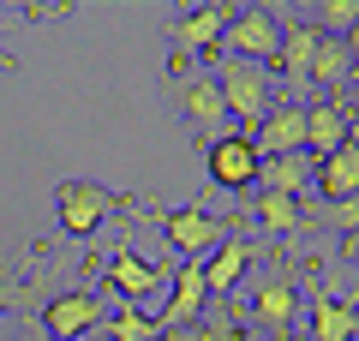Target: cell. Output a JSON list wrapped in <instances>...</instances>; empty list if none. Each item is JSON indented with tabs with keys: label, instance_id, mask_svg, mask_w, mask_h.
Masks as SVG:
<instances>
[{
	"label": "cell",
	"instance_id": "23",
	"mask_svg": "<svg viewBox=\"0 0 359 341\" xmlns=\"http://www.w3.org/2000/svg\"><path fill=\"white\" fill-rule=\"evenodd\" d=\"M192 341H252V335H245V323H240V305H228L222 317H204V323L192 329Z\"/></svg>",
	"mask_w": 359,
	"mask_h": 341
},
{
	"label": "cell",
	"instance_id": "11",
	"mask_svg": "<svg viewBox=\"0 0 359 341\" xmlns=\"http://www.w3.org/2000/svg\"><path fill=\"white\" fill-rule=\"evenodd\" d=\"M347 138H353V114H347V90H341V96H323V102H306V156H311V162L335 156Z\"/></svg>",
	"mask_w": 359,
	"mask_h": 341
},
{
	"label": "cell",
	"instance_id": "30",
	"mask_svg": "<svg viewBox=\"0 0 359 341\" xmlns=\"http://www.w3.org/2000/svg\"><path fill=\"white\" fill-rule=\"evenodd\" d=\"M25 341H54V335H42V329H36V335H25Z\"/></svg>",
	"mask_w": 359,
	"mask_h": 341
},
{
	"label": "cell",
	"instance_id": "7",
	"mask_svg": "<svg viewBox=\"0 0 359 341\" xmlns=\"http://www.w3.org/2000/svg\"><path fill=\"white\" fill-rule=\"evenodd\" d=\"M174 102H180V120H186L198 138H222L228 102H222L216 72H174Z\"/></svg>",
	"mask_w": 359,
	"mask_h": 341
},
{
	"label": "cell",
	"instance_id": "14",
	"mask_svg": "<svg viewBox=\"0 0 359 341\" xmlns=\"http://www.w3.org/2000/svg\"><path fill=\"white\" fill-rule=\"evenodd\" d=\"M294 317H299V288L287 276H269V281H257V293H252V323L264 329L269 341H287L294 335Z\"/></svg>",
	"mask_w": 359,
	"mask_h": 341
},
{
	"label": "cell",
	"instance_id": "16",
	"mask_svg": "<svg viewBox=\"0 0 359 341\" xmlns=\"http://www.w3.org/2000/svg\"><path fill=\"white\" fill-rule=\"evenodd\" d=\"M311 180H318V162H311L306 150H299V156H269L264 174H257V192H282V198L306 203L311 198Z\"/></svg>",
	"mask_w": 359,
	"mask_h": 341
},
{
	"label": "cell",
	"instance_id": "31",
	"mask_svg": "<svg viewBox=\"0 0 359 341\" xmlns=\"http://www.w3.org/2000/svg\"><path fill=\"white\" fill-rule=\"evenodd\" d=\"M156 341H180V335H168V329H162V335H156Z\"/></svg>",
	"mask_w": 359,
	"mask_h": 341
},
{
	"label": "cell",
	"instance_id": "27",
	"mask_svg": "<svg viewBox=\"0 0 359 341\" xmlns=\"http://www.w3.org/2000/svg\"><path fill=\"white\" fill-rule=\"evenodd\" d=\"M341 42H347V60H353V78H359V25H353V30H347V36H341Z\"/></svg>",
	"mask_w": 359,
	"mask_h": 341
},
{
	"label": "cell",
	"instance_id": "1",
	"mask_svg": "<svg viewBox=\"0 0 359 341\" xmlns=\"http://www.w3.org/2000/svg\"><path fill=\"white\" fill-rule=\"evenodd\" d=\"M216 84H222V102H228V120H240V132H257V120H264L269 102H276L269 66H252V60L222 54L216 60Z\"/></svg>",
	"mask_w": 359,
	"mask_h": 341
},
{
	"label": "cell",
	"instance_id": "20",
	"mask_svg": "<svg viewBox=\"0 0 359 341\" xmlns=\"http://www.w3.org/2000/svg\"><path fill=\"white\" fill-rule=\"evenodd\" d=\"M102 335L108 341H156V335H162V323H156L150 312H138V305H120L114 317H102Z\"/></svg>",
	"mask_w": 359,
	"mask_h": 341
},
{
	"label": "cell",
	"instance_id": "6",
	"mask_svg": "<svg viewBox=\"0 0 359 341\" xmlns=\"http://www.w3.org/2000/svg\"><path fill=\"white\" fill-rule=\"evenodd\" d=\"M102 281H108V288H114L126 305H138V312H150V305H168V269L144 264L132 246H114V258H108ZM150 317H156V312H150Z\"/></svg>",
	"mask_w": 359,
	"mask_h": 341
},
{
	"label": "cell",
	"instance_id": "18",
	"mask_svg": "<svg viewBox=\"0 0 359 341\" xmlns=\"http://www.w3.org/2000/svg\"><path fill=\"white\" fill-rule=\"evenodd\" d=\"M311 335L318 341H359V312L330 288H311Z\"/></svg>",
	"mask_w": 359,
	"mask_h": 341
},
{
	"label": "cell",
	"instance_id": "29",
	"mask_svg": "<svg viewBox=\"0 0 359 341\" xmlns=\"http://www.w3.org/2000/svg\"><path fill=\"white\" fill-rule=\"evenodd\" d=\"M0 72H18V60H13V54H6V48H0Z\"/></svg>",
	"mask_w": 359,
	"mask_h": 341
},
{
	"label": "cell",
	"instance_id": "2",
	"mask_svg": "<svg viewBox=\"0 0 359 341\" xmlns=\"http://www.w3.org/2000/svg\"><path fill=\"white\" fill-rule=\"evenodd\" d=\"M162 240H168V252L180 264H210L233 240V222L210 215L204 203H192V210H162Z\"/></svg>",
	"mask_w": 359,
	"mask_h": 341
},
{
	"label": "cell",
	"instance_id": "9",
	"mask_svg": "<svg viewBox=\"0 0 359 341\" xmlns=\"http://www.w3.org/2000/svg\"><path fill=\"white\" fill-rule=\"evenodd\" d=\"M233 13H240V6H228V0H204V6H192V13L168 30L174 60H192V54H222V36H228Z\"/></svg>",
	"mask_w": 359,
	"mask_h": 341
},
{
	"label": "cell",
	"instance_id": "28",
	"mask_svg": "<svg viewBox=\"0 0 359 341\" xmlns=\"http://www.w3.org/2000/svg\"><path fill=\"white\" fill-rule=\"evenodd\" d=\"M347 114H353V126H359V78L347 84Z\"/></svg>",
	"mask_w": 359,
	"mask_h": 341
},
{
	"label": "cell",
	"instance_id": "12",
	"mask_svg": "<svg viewBox=\"0 0 359 341\" xmlns=\"http://www.w3.org/2000/svg\"><path fill=\"white\" fill-rule=\"evenodd\" d=\"M102 300L96 293H84V288H72V293H60V300H48L42 305V335H54V341H78V335H90V329H102Z\"/></svg>",
	"mask_w": 359,
	"mask_h": 341
},
{
	"label": "cell",
	"instance_id": "25",
	"mask_svg": "<svg viewBox=\"0 0 359 341\" xmlns=\"http://www.w3.org/2000/svg\"><path fill=\"white\" fill-rule=\"evenodd\" d=\"M18 305H25V288H18V281L6 276V269H0V317H6V312H18Z\"/></svg>",
	"mask_w": 359,
	"mask_h": 341
},
{
	"label": "cell",
	"instance_id": "13",
	"mask_svg": "<svg viewBox=\"0 0 359 341\" xmlns=\"http://www.w3.org/2000/svg\"><path fill=\"white\" fill-rule=\"evenodd\" d=\"M252 144H257V156H299L306 150V102H269V114L257 120V132H252Z\"/></svg>",
	"mask_w": 359,
	"mask_h": 341
},
{
	"label": "cell",
	"instance_id": "19",
	"mask_svg": "<svg viewBox=\"0 0 359 341\" xmlns=\"http://www.w3.org/2000/svg\"><path fill=\"white\" fill-rule=\"evenodd\" d=\"M311 84L330 90V96H341L347 84H353V60H347V42L341 36H323L318 54H311Z\"/></svg>",
	"mask_w": 359,
	"mask_h": 341
},
{
	"label": "cell",
	"instance_id": "3",
	"mask_svg": "<svg viewBox=\"0 0 359 341\" xmlns=\"http://www.w3.org/2000/svg\"><path fill=\"white\" fill-rule=\"evenodd\" d=\"M282 6H240L228 25V36H222V54H233V60H252V66H276V54H282ZM216 54V60H222Z\"/></svg>",
	"mask_w": 359,
	"mask_h": 341
},
{
	"label": "cell",
	"instance_id": "17",
	"mask_svg": "<svg viewBox=\"0 0 359 341\" xmlns=\"http://www.w3.org/2000/svg\"><path fill=\"white\" fill-rule=\"evenodd\" d=\"M252 258H257V246L233 234V240H228V246H222V252H216V258H210V264H204L210 300H233V288H240V276H245V269H252Z\"/></svg>",
	"mask_w": 359,
	"mask_h": 341
},
{
	"label": "cell",
	"instance_id": "15",
	"mask_svg": "<svg viewBox=\"0 0 359 341\" xmlns=\"http://www.w3.org/2000/svg\"><path fill=\"white\" fill-rule=\"evenodd\" d=\"M311 198H323V203L359 198V138H347L335 156H323V162H318V180H311Z\"/></svg>",
	"mask_w": 359,
	"mask_h": 341
},
{
	"label": "cell",
	"instance_id": "22",
	"mask_svg": "<svg viewBox=\"0 0 359 341\" xmlns=\"http://www.w3.org/2000/svg\"><path fill=\"white\" fill-rule=\"evenodd\" d=\"M311 25H318L323 36H347V30L359 25V0H318V6H311Z\"/></svg>",
	"mask_w": 359,
	"mask_h": 341
},
{
	"label": "cell",
	"instance_id": "21",
	"mask_svg": "<svg viewBox=\"0 0 359 341\" xmlns=\"http://www.w3.org/2000/svg\"><path fill=\"white\" fill-rule=\"evenodd\" d=\"M257 222H264L269 234H299V227H306V210H299L294 198H282V192H257Z\"/></svg>",
	"mask_w": 359,
	"mask_h": 341
},
{
	"label": "cell",
	"instance_id": "32",
	"mask_svg": "<svg viewBox=\"0 0 359 341\" xmlns=\"http://www.w3.org/2000/svg\"><path fill=\"white\" fill-rule=\"evenodd\" d=\"M353 138H359V126H353Z\"/></svg>",
	"mask_w": 359,
	"mask_h": 341
},
{
	"label": "cell",
	"instance_id": "5",
	"mask_svg": "<svg viewBox=\"0 0 359 341\" xmlns=\"http://www.w3.org/2000/svg\"><path fill=\"white\" fill-rule=\"evenodd\" d=\"M108 215H114V192L108 186H96V180H60V192H54V222H60L66 240H90Z\"/></svg>",
	"mask_w": 359,
	"mask_h": 341
},
{
	"label": "cell",
	"instance_id": "26",
	"mask_svg": "<svg viewBox=\"0 0 359 341\" xmlns=\"http://www.w3.org/2000/svg\"><path fill=\"white\" fill-rule=\"evenodd\" d=\"M335 252H341V264L359 269V234H341V246H335Z\"/></svg>",
	"mask_w": 359,
	"mask_h": 341
},
{
	"label": "cell",
	"instance_id": "10",
	"mask_svg": "<svg viewBox=\"0 0 359 341\" xmlns=\"http://www.w3.org/2000/svg\"><path fill=\"white\" fill-rule=\"evenodd\" d=\"M204 305H210L204 264H174V269H168V305H162V317H156V323H162L168 335L198 329V323H204Z\"/></svg>",
	"mask_w": 359,
	"mask_h": 341
},
{
	"label": "cell",
	"instance_id": "8",
	"mask_svg": "<svg viewBox=\"0 0 359 341\" xmlns=\"http://www.w3.org/2000/svg\"><path fill=\"white\" fill-rule=\"evenodd\" d=\"M318 42H323V30L311 25V18H287L282 54H276V72H282L276 102H306V90H311V54H318Z\"/></svg>",
	"mask_w": 359,
	"mask_h": 341
},
{
	"label": "cell",
	"instance_id": "24",
	"mask_svg": "<svg viewBox=\"0 0 359 341\" xmlns=\"http://www.w3.org/2000/svg\"><path fill=\"white\" fill-rule=\"evenodd\" d=\"M330 227H335V240H341V234H359V198L330 203Z\"/></svg>",
	"mask_w": 359,
	"mask_h": 341
},
{
	"label": "cell",
	"instance_id": "4",
	"mask_svg": "<svg viewBox=\"0 0 359 341\" xmlns=\"http://www.w3.org/2000/svg\"><path fill=\"white\" fill-rule=\"evenodd\" d=\"M204 174H210L216 192H233V198L252 192L257 174H264V156H257L252 132H222V138H210L204 144Z\"/></svg>",
	"mask_w": 359,
	"mask_h": 341
}]
</instances>
